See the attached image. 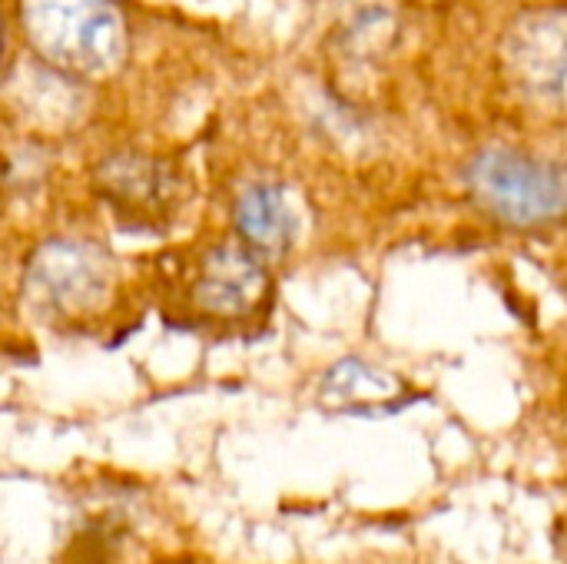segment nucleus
Instances as JSON below:
<instances>
[{
	"instance_id": "obj_1",
	"label": "nucleus",
	"mask_w": 567,
	"mask_h": 564,
	"mask_svg": "<svg viewBox=\"0 0 567 564\" xmlns=\"http://www.w3.org/2000/svg\"><path fill=\"white\" fill-rule=\"evenodd\" d=\"M33 50L70 76H106L123 63L126 27L113 0H20Z\"/></svg>"
},
{
	"instance_id": "obj_2",
	"label": "nucleus",
	"mask_w": 567,
	"mask_h": 564,
	"mask_svg": "<svg viewBox=\"0 0 567 564\" xmlns=\"http://www.w3.org/2000/svg\"><path fill=\"white\" fill-rule=\"evenodd\" d=\"M468 186L485 209L515 226L548 223L567 213V166L515 150H485L468 166Z\"/></svg>"
},
{
	"instance_id": "obj_3",
	"label": "nucleus",
	"mask_w": 567,
	"mask_h": 564,
	"mask_svg": "<svg viewBox=\"0 0 567 564\" xmlns=\"http://www.w3.org/2000/svg\"><path fill=\"white\" fill-rule=\"evenodd\" d=\"M110 259L90 243L53 239L43 243L23 276L30 302L50 316H80L96 309L110 293Z\"/></svg>"
},
{
	"instance_id": "obj_4",
	"label": "nucleus",
	"mask_w": 567,
	"mask_h": 564,
	"mask_svg": "<svg viewBox=\"0 0 567 564\" xmlns=\"http://www.w3.org/2000/svg\"><path fill=\"white\" fill-rule=\"evenodd\" d=\"M505 63L532 96L567 100V7L525 13L505 40Z\"/></svg>"
},
{
	"instance_id": "obj_5",
	"label": "nucleus",
	"mask_w": 567,
	"mask_h": 564,
	"mask_svg": "<svg viewBox=\"0 0 567 564\" xmlns=\"http://www.w3.org/2000/svg\"><path fill=\"white\" fill-rule=\"evenodd\" d=\"M266 293V273L252 246H219L196 283V302L209 316L236 319L259 306Z\"/></svg>"
},
{
	"instance_id": "obj_6",
	"label": "nucleus",
	"mask_w": 567,
	"mask_h": 564,
	"mask_svg": "<svg viewBox=\"0 0 567 564\" xmlns=\"http://www.w3.org/2000/svg\"><path fill=\"white\" fill-rule=\"evenodd\" d=\"M236 226H239L246 246H252L256 253H266V256L289 249L296 239V213H292L289 199L282 196V189L266 186V183L243 189V196L236 203Z\"/></svg>"
},
{
	"instance_id": "obj_7",
	"label": "nucleus",
	"mask_w": 567,
	"mask_h": 564,
	"mask_svg": "<svg viewBox=\"0 0 567 564\" xmlns=\"http://www.w3.org/2000/svg\"><path fill=\"white\" fill-rule=\"evenodd\" d=\"M402 396V382L392 376L369 369L355 359L339 362L326 382H322V402L349 412H379V409H395Z\"/></svg>"
}]
</instances>
